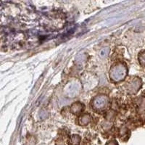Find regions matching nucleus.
<instances>
[{
	"mask_svg": "<svg viewBox=\"0 0 145 145\" xmlns=\"http://www.w3.org/2000/svg\"><path fill=\"white\" fill-rule=\"evenodd\" d=\"M110 77L113 81H120L123 79L126 75V68L122 64L115 65L110 72Z\"/></svg>",
	"mask_w": 145,
	"mask_h": 145,
	"instance_id": "nucleus-1",
	"label": "nucleus"
},
{
	"mask_svg": "<svg viewBox=\"0 0 145 145\" xmlns=\"http://www.w3.org/2000/svg\"><path fill=\"white\" fill-rule=\"evenodd\" d=\"M107 104V99L105 96H99L94 101V106L97 109L104 108Z\"/></svg>",
	"mask_w": 145,
	"mask_h": 145,
	"instance_id": "nucleus-2",
	"label": "nucleus"
},
{
	"mask_svg": "<svg viewBox=\"0 0 145 145\" xmlns=\"http://www.w3.org/2000/svg\"><path fill=\"white\" fill-rule=\"evenodd\" d=\"M80 142H81V138L78 136H72L71 138V145H78Z\"/></svg>",
	"mask_w": 145,
	"mask_h": 145,
	"instance_id": "nucleus-3",
	"label": "nucleus"
},
{
	"mask_svg": "<svg viewBox=\"0 0 145 145\" xmlns=\"http://www.w3.org/2000/svg\"><path fill=\"white\" fill-rule=\"evenodd\" d=\"M81 108H82V107H81V104H74L72 107V110L75 113H78L81 110Z\"/></svg>",
	"mask_w": 145,
	"mask_h": 145,
	"instance_id": "nucleus-4",
	"label": "nucleus"
},
{
	"mask_svg": "<svg viewBox=\"0 0 145 145\" xmlns=\"http://www.w3.org/2000/svg\"><path fill=\"white\" fill-rule=\"evenodd\" d=\"M109 52H110V50L109 48H105L103 50H101L100 52V56L102 57H105L109 54Z\"/></svg>",
	"mask_w": 145,
	"mask_h": 145,
	"instance_id": "nucleus-5",
	"label": "nucleus"
},
{
	"mask_svg": "<svg viewBox=\"0 0 145 145\" xmlns=\"http://www.w3.org/2000/svg\"><path fill=\"white\" fill-rule=\"evenodd\" d=\"M89 121V116H84L82 118H81V122H82V124H86L88 123Z\"/></svg>",
	"mask_w": 145,
	"mask_h": 145,
	"instance_id": "nucleus-6",
	"label": "nucleus"
},
{
	"mask_svg": "<svg viewBox=\"0 0 145 145\" xmlns=\"http://www.w3.org/2000/svg\"><path fill=\"white\" fill-rule=\"evenodd\" d=\"M139 60H140V63L142 65H145V52L142 53L140 54V57H139Z\"/></svg>",
	"mask_w": 145,
	"mask_h": 145,
	"instance_id": "nucleus-7",
	"label": "nucleus"
},
{
	"mask_svg": "<svg viewBox=\"0 0 145 145\" xmlns=\"http://www.w3.org/2000/svg\"><path fill=\"white\" fill-rule=\"evenodd\" d=\"M107 145H118V143L116 141H110L107 144Z\"/></svg>",
	"mask_w": 145,
	"mask_h": 145,
	"instance_id": "nucleus-8",
	"label": "nucleus"
}]
</instances>
